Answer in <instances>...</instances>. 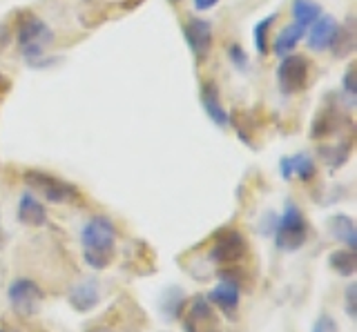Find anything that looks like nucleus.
Instances as JSON below:
<instances>
[{
  "mask_svg": "<svg viewBox=\"0 0 357 332\" xmlns=\"http://www.w3.org/2000/svg\"><path fill=\"white\" fill-rule=\"evenodd\" d=\"M116 228L107 216H92L81 228L83 259L92 270H105L116 257Z\"/></svg>",
  "mask_w": 357,
  "mask_h": 332,
  "instance_id": "f257e3e1",
  "label": "nucleus"
},
{
  "mask_svg": "<svg viewBox=\"0 0 357 332\" xmlns=\"http://www.w3.org/2000/svg\"><path fill=\"white\" fill-rule=\"evenodd\" d=\"M16 42L20 56L33 68L45 56V49L54 42V29L36 14L22 12L16 20Z\"/></svg>",
  "mask_w": 357,
  "mask_h": 332,
  "instance_id": "f03ea898",
  "label": "nucleus"
},
{
  "mask_svg": "<svg viewBox=\"0 0 357 332\" xmlns=\"http://www.w3.org/2000/svg\"><path fill=\"white\" fill-rule=\"evenodd\" d=\"M273 235H275L277 248L284 252H295L304 246L308 239V226H306V219L301 214V210L297 207V203L286 201L284 214L277 219Z\"/></svg>",
  "mask_w": 357,
  "mask_h": 332,
  "instance_id": "7ed1b4c3",
  "label": "nucleus"
},
{
  "mask_svg": "<svg viewBox=\"0 0 357 332\" xmlns=\"http://www.w3.org/2000/svg\"><path fill=\"white\" fill-rule=\"evenodd\" d=\"M27 187L31 192H36L38 196H43L45 201L50 203H67L76 196V187L72 183H67L63 179L47 172H38V170H27L22 174Z\"/></svg>",
  "mask_w": 357,
  "mask_h": 332,
  "instance_id": "20e7f679",
  "label": "nucleus"
},
{
  "mask_svg": "<svg viewBox=\"0 0 357 332\" xmlns=\"http://www.w3.org/2000/svg\"><path fill=\"white\" fill-rule=\"evenodd\" d=\"M7 299L11 310L18 317H33L45 303V290L33 279H14L7 287Z\"/></svg>",
  "mask_w": 357,
  "mask_h": 332,
  "instance_id": "39448f33",
  "label": "nucleus"
},
{
  "mask_svg": "<svg viewBox=\"0 0 357 332\" xmlns=\"http://www.w3.org/2000/svg\"><path fill=\"white\" fill-rule=\"evenodd\" d=\"M308 76H310L308 58L301 56V54H288L277 68V85L282 94L295 96L308 87Z\"/></svg>",
  "mask_w": 357,
  "mask_h": 332,
  "instance_id": "423d86ee",
  "label": "nucleus"
},
{
  "mask_svg": "<svg viewBox=\"0 0 357 332\" xmlns=\"http://www.w3.org/2000/svg\"><path fill=\"white\" fill-rule=\"evenodd\" d=\"M245 252H248V243H245L241 232L223 230L210 248V261L219 265H237L245 257Z\"/></svg>",
  "mask_w": 357,
  "mask_h": 332,
  "instance_id": "0eeeda50",
  "label": "nucleus"
},
{
  "mask_svg": "<svg viewBox=\"0 0 357 332\" xmlns=\"http://www.w3.org/2000/svg\"><path fill=\"white\" fill-rule=\"evenodd\" d=\"M206 299L212 303V308H219L228 319H234L237 317V310H239V301H241L239 281L234 279V276L221 274V281L212 287Z\"/></svg>",
  "mask_w": 357,
  "mask_h": 332,
  "instance_id": "6e6552de",
  "label": "nucleus"
},
{
  "mask_svg": "<svg viewBox=\"0 0 357 332\" xmlns=\"http://www.w3.org/2000/svg\"><path fill=\"white\" fill-rule=\"evenodd\" d=\"M183 36L190 52L197 61H206L212 49V40H215V29H212L210 20L192 18L183 25Z\"/></svg>",
  "mask_w": 357,
  "mask_h": 332,
  "instance_id": "1a4fd4ad",
  "label": "nucleus"
},
{
  "mask_svg": "<svg viewBox=\"0 0 357 332\" xmlns=\"http://www.w3.org/2000/svg\"><path fill=\"white\" fill-rule=\"evenodd\" d=\"M185 332H221L219 319L215 315V308L206 297H197L183 319Z\"/></svg>",
  "mask_w": 357,
  "mask_h": 332,
  "instance_id": "9d476101",
  "label": "nucleus"
},
{
  "mask_svg": "<svg viewBox=\"0 0 357 332\" xmlns=\"http://www.w3.org/2000/svg\"><path fill=\"white\" fill-rule=\"evenodd\" d=\"M337 29H340V23L337 18L331 16V14H321L315 23H312L308 29H306V45L312 49V52H326L331 49L335 36H337Z\"/></svg>",
  "mask_w": 357,
  "mask_h": 332,
  "instance_id": "9b49d317",
  "label": "nucleus"
},
{
  "mask_svg": "<svg viewBox=\"0 0 357 332\" xmlns=\"http://www.w3.org/2000/svg\"><path fill=\"white\" fill-rule=\"evenodd\" d=\"M201 105H204L208 118L217 127L226 129L230 125V114H228V109L223 107V103H221L219 87L212 81H206L204 85H201Z\"/></svg>",
  "mask_w": 357,
  "mask_h": 332,
  "instance_id": "f8f14e48",
  "label": "nucleus"
},
{
  "mask_svg": "<svg viewBox=\"0 0 357 332\" xmlns=\"http://www.w3.org/2000/svg\"><path fill=\"white\" fill-rule=\"evenodd\" d=\"M67 299H70V306L76 313H89V310H94L100 301V285L96 279H83L76 285H72Z\"/></svg>",
  "mask_w": 357,
  "mask_h": 332,
  "instance_id": "ddd939ff",
  "label": "nucleus"
},
{
  "mask_svg": "<svg viewBox=\"0 0 357 332\" xmlns=\"http://www.w3.org/2000/svg\"><path fill=\"white\" fill-rule=\"evenodd\" d=\"M16 216L22 226H29V228H43L47 223V210H45V205L38 201V196L33 192H25L20 196Z\"/></svg>",
  "mask_w": 357,
  "mask_h": 332,
  "instance_id": "4468645a",
  "label": "nucleus"
},
{
  "mask_svg": "<svg viewBox=\"0 0 357 332\" xmlns=\"http://www.w3.org/2000/svg\"><path fill=\"white\" fill-rule=\"evenodd\" d=\"M326 226H328V232L333 239H337L340 243H346L349 250L357 248V228H355V221L349 214H333Z\"/></svg>",
  "mask_w": 357,
  "mask_h": 332,
  "instance_id": "2eb2a0df",
  "label": "nucleus"
},
{
  "mask_svg": "<svg viewBox=\"0 0 357 332\" xmlns=\"http://www.w3.org/2000/svg\"><path fill=\"white\" fill-rule=\"evenodd\" d=\"M304 36H306V29L299 27L297 23L284 27L282 31H279V36L275 38V42H273L275 56L284 58V56H288V54H293L295 47L299 45L301 40H304Z\"/></svg>",
  "mask_w": 357,
  "mask_h": 332,
  "instance_id": "dca6fc26",
  "label": "nucleus"
},
{
  "mask_svg": "<svg viewBox=\"0 0 357 332\" xmlns=\"http://www.w3.org/2000/svg\"><path fill=\"white\" fill-rule=\"evenodd\" d=\"M290 12H293V18H295V23L299 27L308 29L324 14V9H321L319 3H315V0H293Z\"/></svg>",
  "mask_w": 357,
  "mask_h": 332,
  "instance_id": "f3484780",
  "label": "nucleus"
},
{
  "mask_svg": "<svg viewBox=\"0 0 357 332\" xmlns=\"http://www.w3.org/2000/svg\"><path fill=\"white\" fill-rule=\"evenodd\" d=\"M331 49H333V54L337 58L349 56V54L355 49V27H353V18L346 25H340L337 36H335Z\"/></svg>",
  "mask_w": 357,
  "mask_h": 332,
  "instance_id": "a211bd4d",
  "label": "nucleus"
},
{
  "mask_svg": "<svg viewBox=\"0 0 357 332\" xmlns=\"http://www.w3.org/2000/svg\"><path fill=\"white\" fill-rule=\"evenodd\" d=\"M183 303H185V292L181 287H167L161 297V313L172 321L181 315Z\"/></svg>",
  "mask_w": 357,
  "mask_h": 332,
  "instance_id": "6ab92c4d",
  "label": "nucleus"
},
{
  "mask_svg": "<svg viewBox=\"0 0 357 332\" xmlns=\"http://www.w3.org/2000/svg\"><path fill=\"white\" fill-rule=\"evenodd\" d=\"M337 125H340L337 112H333V109H324V112H319V116L315 118V123H312L310 136L317 139V141L326 139L333 134V132H337Z\"/></svg>",
  "mask_w": 357,
  "mask_h": 332,
  "instance_id": "aec40b11",
  "label": "nucleus"
},
{
  "mask_svg": "<svg viewBox=\"0 0 357 332\" xmlns=\"http://www.w3.org/2000/svg\"><path fill=\"white\" fill-rule=\"evenodd\" d=\"M328 265L340 276H353L357 270V257L355 250H337L328 257Z\"/></svg>",
  "mask_w": 357,
  "mask_h": 332,
  "instance_id": "412c9836",
  "label": "nucleus"
},
{
  "mask_svg": "<svg viewBox=\"0 0 357 332\" xmlns=\"http://www.w3.org/2000/svg\"><path fill=\"white\" fill-rule=\"evenodd\" d=\"M275 20H277V14H271V16L261 18L259 23L252 27L255 49H257V54H261V56L268 54V34H271V27L275 25Z\"/></svg>",
  "mask_w": 357,
  "mask_h": 332,
  "instance_id": "4be33fe9",
  "label": "nucleus"
},
{
  "mask_svg": "<svg viewBox=\"0 0 357 332\" xmlns=\"http://www.w3.org/2000/svg\"><path fill=\"white\" fill-rule=\"evenodd\" d=\"M293 161V174L299 176L301 181H310L312 176H315L317 168H315V161H312L308 154H295V157H290Z\"/></svg>",
  "mask_w": 357,
  "mask_h": 332,
  "instance_id": "5701e85b",
  "label": "nucleus"
},
{
  "mask_svg": "<svg viewBox=\"0 0 357 332\" xmlns=\"http://www.w3.org/2000/svg\"><path fill=\"white\" fill-rule=\"evenodd\" d=\"M226 52H228V61L232 63V68H237L239 72L248 70V54H245V49L239 42H230Z\"/></svg>",
  "mask_w": 357,
  "mask_h": 332,
  "instance_id": "b1692460",
  "label": "nucleus"
},
{
  "mask_svg": "<svg viewBox=\"0 0 357 332\" xmlns=\"http://www.w3.org/2000/svg\"><path fill=\"white\" fill-rule=\"evenodd\" d=\"M342 92H344V96H349V101H355V96H357L355 65H349V70L344 72V79H342Z\"/></svg>",
  "mask_w": 357,
  "mask_h": 332,
  "instance_id": "393cba45",
  "label": "nucleus"
},
{
  "mask_svg": "<svg viewBox=\"0 0 357 332\" xmlns=\"http://www.w3.org/2000/svg\"><path fill=\"white\" fill-rule=\"evenodd\" d=\"M346 315L351 319H357V283L346 285Z\"/></svg>",
  "mask_w": 357,
  "mask_h": 332,
  "instance_id": "a878e982",
  "label": "nucleus"
},
{
  "mask_svg": "<svg viewBox=\"0 0 357 332\" xmlns=\"http://www.w3.org/2000/svg\"><path fill=\"white\" fill-rule=\"evenodd\" d=\"M312 332H337V324H335V319L328 317V315H321L315 326H312Z\"/></svg>",
  "mask_w": 357,
  "mask_h": 332,
  "instance_id": "bb28decb",
  "label": "nucleus"
},
{
  "mask_svg": "<svg viewBox=\"0 0 357 332\" xmlns=\"http://www.w3.org/2000/svg\"><path fill=\"white\" fill-rule=\"evenodd\" d=\"M279 174H282L284 181H290L293 179V161H290V157H284L282 161H279Z\"/></svg>",
  "mask_w": 357,
  "mask_h": 332,
  "instance_id": "cd10ccee",
  "label": "nucleus"
},
{
  "mask_svg": "<svg viewBox=\"0 0 357 332\" xmlns=\"http://www.w3.org/2000/svg\"><path fill=\"white\" fill-rule=\"evenodd\" d=\"M192 5L197 12H210L212 7L219 5V0H192Z\"/></svg>",
  "mask_w": 357,
  "mask_h": 332,
  "instance_id": "c85d7f7f",
  "label": "nucleus"
},
{
  "mask_svg": "<svg viewBox=\"0 0 357 332\" xmlns=\"http://www.w3.org/2000/svg\"><path fill=\"white\" fill-rule=\"evenodd\" d=\"M9 38H11V31L7 25H0V52H3L9 45Z\"/></svg>",
  "mask_w": 357,
  "mask_h": 332,
  "instance_id": "c756f323",
  "label": "nucleus"
},
{
  "mask_svg": "<svg viewBox=\"0 0 357 332\" xmlns=\"http://www.w3.org/2000/svg\"><path fill=\"white\" fill-rule=\"evenodd\" d=\"M9 90H11V81L7 79L5 74H0V98H3Z\"/></svg>",
  "mask_w": 357,
  "mask_h": 332,
  "instance_id": "7c9ffc66",
  "label": "nucleus"
},
{
  "mask_svg": "<svg viewBox=\"0 0 357 332\" xmlns=\"http://www.w3.org/2000/svg\"><path fill=\"white\" fill-rule=\"evenodd\" d=\"M87 332H112V330H107L105 326H96V328H89Z\"/></svg>",
  "mask_w": 357,
  "mask_h": 332,
  "instance_id": "2f4dec72",
  "label": "nucleus"
},
{
  "mask_svg": "<svg viewBox=\"0 0 357 332\" xmlns=\"http://www.w3.org/2000/svg\"><path fill=\"white\" fill-rule=\"evenodd\" d=\"M0 332H18V330H14V328H0Z\"/></svg>",
  "mask_w": 357,
  "mask_h": 332,
  "instance_id": "473e14b6",
  "label": "nucleus"
}]
</instances>
